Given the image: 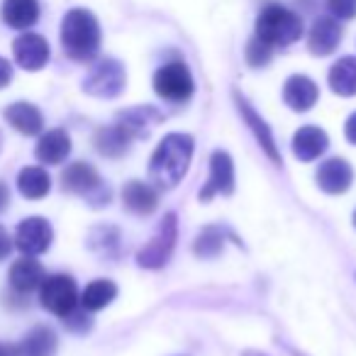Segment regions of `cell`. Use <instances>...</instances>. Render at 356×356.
Masks as SVG:
<instances>
[{"mask_svg": "<svg viewBox=\"0 0 356 356\" xmlns=\"http://www.w3.org/2000/svg\"><path fill=\"white\" fill-rule=\"evenodd\" d=\"M6 120L17 129V132L25 134V137H35V134H40L42 127H44V118H42L40 108L32 103H25V100L8 105Z\"/></svg>", "mask_w": 356, "mask_h": 356, "instance_id": "obj_20", "label": "cell"}, {"mask_svg": "<svg viewBox=\"0 0 356 356\" xmlns=\"http://www.w3.org/2000/svg\"><path fill=\"white\" fill-rule=\"evenodd\" d=\"M229 195L234 193V163H232V156L222 149L210 156V178L205 188L200 191V200H210L213 195Z\"/></svg>", "mask_w": 356, "mask_h": 356, "instance_id": "obj_10", "label": "cell"}, {"mask_svg": "<svg viewBox=\"0 0 356 356\" xmlns=\"http://www.w3.org/2000/svg\"><path fill=\"white\" fill-rule=\"evenodd\" d=\"M244 356H264V354H257V351H247Z\"/></svg>", "mask_w": 356, "mask_h": 356, "instance_id": "obj_36", "label": "cell"}, {"mask_svg": "<svg viewBox=\"0 0 356 356\" xmlns=\"http://www.w3.org/2000/svg\"><path fill=\"white\" fill-rule=\"evenodd\" d=\"M315 178H317V186H320L325 193L339 195L349 191L351 181H354V168H351L344 159L334 156V159H327L325 163H320Z\"/></svg>", "mask_w": 356, "mask_h": 356, "instance_id": "obj_12", "label": "cell"}, {"mask_svg": "<svg viewBox=\"0 0 356 356\" xmlns=\"http://www.w3.org/2000/svg\"><path fill=\"white\" fill-rule=\"evenodd\" d=\"M13 54H15V61L20 69L40 71L49 61V44H47V40L42 35L25 32V35H20L13 42Z\"/></svg>", "mask_w": 356, "mask_h": 356, "instance_id": "obj_11", "label": "cell"}, {"mask_svg": "<svg viewBox=\"0 0 356 356\" xmlns=\"http://www.w3.org/2000/svg\"><path fill=\"white\" fill-rule=\"evenodd\" d=\"M64 322L69 325V330H76V332H86L90 327L88 315H83V312H79V310H74L71 315H66Z\"/></svg>", "mask_w": 356, "mask_h": 356, "instance_id": "obj_31", "label": "cell"}, {"mask_svg": "<svg viewBox=\"0 0 356 356\" xmlns=\"http://www.w3.org/2000/svg\"><path fill=\"white\" fill-rule=\"evenodd\" d=\"M40 300L51 315L66 317L79 307L81 296L74 278L66 273H56V276L44 278V283L40 286Z\"/></svg>", "mask_w": 356, "mask_h": 356, "instance_id": "obj_5", "label": "cell"}, {"mask_svg": "<svg viewBox=\"0 0 356 356\" xmlns=\"http://www.w3.org/2000/svg\"><path fill=\"white\" fill-rule=\"evenodd\" d=\"M0 356H3V346H0Z\"/></svg>", "mask_w": 356, "mask_h": 356, "instance_id": "obj_38", "label": "cell"}, {"mask_svg": "<svg viewBox=\"0 0 356 356\" xmlns=\"http://www.w3.org/2000/svg\"><path fill=\"white\" fill-rule=\"evenodd\" d=\"M40 20L37 0H6L3 3V22L13 30H27Z\"/></svg>", "mask_w": 356, "mask_h": 356, "instance_id": "obj_22", "label": "cell"}, {"mask_svg": "<svg viewBox=\"0 0 356 356\" xmlns=\"http://www.w3.org/2000/svg\"><path fill=\"white\" fill-rule=\"evenodd\" d=\"M10 252H13V239H10V234H8V229L0 225V261L10 257Z\"/></svg>", "mask_w": 356, "mask_h": 356, "instance_id": "obj_32", "label": "cell"}, {"mask_svg": "<svg viewBox=\"0 0 356 356\" xmlns=\"http://www.w3.org/2000/svg\"><path fill=\"white\" fill-rule=\"evenodd\" d=\"M193 76H191L188 66L181 61H171V64L161 66L154 74V90L159 98L171 100V103H184L193 95Z\"/></svg>", "mask_w": 356, "mask_h": 356, "instance_id": "obj_7", "label": "cell"}, {"mask_svg": "<svg viewBox=\"0 0 356 356\" xmlns=\"http://www.w3.org/2000/svg\"><path fill=\"white\" fill-rule=\"evenodd\" d=\"M273 56V47L266 44L264 40H259L257 35L249 40L247 44V64L254 66V69H259V66H266L268 61H271Z\"/></svg>", "mask_w": 356, "mask_h": 356, "instance_id": "obj_29", "label": "cell"}, {"mask_svg": "<svg viewBox=\"0 0 356 356\" xmlns=\"http://www.w3.org/2000/svg\"><path fill=\"white\" fill-rule=\"evenodd\" d=\"M354 227H356V213H354Z\"/></svg>", "mask_w": 356, "mask_h": 356, "instance_id": "obj_37", "label": "cell"}, {"mask_svg": "<svg viewBox=\"0 0 356 356\" xmlns=\"http://www.w3.org/2000/svg\"><path fill=\"white\" fill-rule=\"evenodd\" d=\"M176 237H178V222L176 215L168 213L161 220V225L156 227L154 237L139 249L137 254V264L142 268H161L163 264L171 259V252L176 247Z\"/></svg>", "mask_w": 356, "mask_h": 356, "instance_id": "obj_6", "label": "cell"}, {"mask_svg": "<svg viewBox=\"0 0 356 356\" xmlns=\"http://www.w3.org/2000/svg\"><path fill=\"white\" fill-rule=\"evenodd\" d=\"M234 100H237L239 113H242L247 127L252 129V134H254V139L259 142V147L266 152V156L271 159V161L281 163V154H278V147H276V142H273V134H271V129H268V124L264 122V118L252 108V105H249L247 98H242V95L237 93V90H234Z\"/></svg>", "mask_w": 356, "mask_h": 356, "instance_id": "obj_13", "label": "cell"}, {"mask_svg": "<svg viewBox=\"0 0 356 356\" xmlns=\"http://www.w3.org/2000/svg\"><path fill=\"white\" fill-rule=\"evenodd\" d=\"M17 188L27 200H40L51 191V178L42 166H27L17 176Z\"/></svg>", "mask_w": 356, "mask_h": 356, "instance_id": "obj_24", "label": "cell"}, {"mask_svg": "<svg viewBox=\"0 0 356 356\" xmlns=\"http://www.w3.org/2000/svg\"><path fill=\"white\" fill-rule=\"evenodd\" d=\"M330 88L337 95H356V56H344L330 69Z\"/></svg>", "mask_w": 356, "mask_h": 356, "instance_id": "obj_25", "label": "cell"}, {"mask_svg": "<svg viewBox=\"0 0 356 356\" xmlns=\"http://www.w3.org/2000/svg\"><path fill=\"white\" fill-rule=\"evenodd\" d=\"M225 247V239H222V232L218 227H205L203 232L195 237V244H193V252L203 259H215Z\"/></svg>", "mask_w": 356, "mask_h": 356, "instance_id": "obj_28", "label": "cell"}, {"mask_svg": "<svg viewBox=\"0 0 356 356\" xmlns=\"http://www.w3.org/2000/svg\"><path fill=\"white\" fill-rule=\"evenodd\" d=\"M8 205H10V191H8L6 184H0V215L6 213Z\"/></svg>", "mask_w": 356, "mask_h": 356, "instance_id": "obj_35", "label": "cell"}, {"mask_svg": "<svg viewBox=\"0 0 356 356\" xmlns=\"http://www.w3.org/2000/svg\"><path fill=\"white\" fill-rule=\"evenodd\" d=\"M191 156H193V137L191 134L171 132L161 139L156 152L152 154L149 178L159 188H176L181 178L188 173Z\"/></svg>", "mask_w": 356, "mask_h": 356, "instance_id": "obj_1", "label": "cell"}, {"mask_svg": "<svg viewBox=\"0 0 356 356\" xmlns=\"http://www.w3.org/2000/svg\"><path fill=\"white\" fill-rule=\"evenodd\" d=\"M122 203L134 215H152L159 208V193L144 181H127L122 188Z\"/></svg>", "mask_w": 356, "mask_h": 356, "instance_id": "obj_19", "label": "cell"}, {"mask_svg": "<svg viewBox=\"0 0 356 356\" xmlns=\"http://www.w3.org/2000/svg\"><path fill=\"white\" fill-rule=\"evenodd\" d=\"M51 239H54V229H51L49 220L44 218H25L17 225L15 232V244L25 257H40L47 249L51 247Z\"/></svg>", "mask_w": 356, "mask_h": 356, "instance_id": "obj_9", "label": "cell"}, {"mask_svg": "<svg viewBox=\"0 0 356 356\" xmlns=\"http://www.w3.org/2000/svg\"><path fill=\"white\" fill-rule=\"evenodd\" d=\"M10 81H13V66L10 61H6L0 56V88H6Z\"/></svg>", "mask_w": 356, "mask_h": 356, "instance_id": "obj_33", "label": "cell"}, {"mask_svg": "<svg viewBox=\"0 0 356 356\" xmlns=\"http://www.w3.org/2000/svg\"><path fill=\"white\" fill-rule=\"evenodd\" d=\"M124 81H127V76H124L122 64L115 59H103L88 71L83 81V90L95 98H115L122 93Z\"/></svg>", "mask_w": 356, "mask_h": 356, "instance_id": "obj_8", "label": "cell"}, {"mask_svg": "<svg viewBox=\"0 0 356 356\" xmlns=\"http://www.w3.org/2000/svg\"><path fill=\"white\" fill-rule=\"evenodd\" d=\"M54 349H56V334L49 327H35L20 346V351L25 356H51Z\"/></svg>", "mask_w": 356, "mask_h": 356, "instance_id": "obj_27", "label": "cell"}, {"mask_svg": "<svg viewBox=\"0 0 356 356\" xmlns=\"http://www.w3.org/2000/svg\"><path fill=\"white\" fill-rule=\"evenodd\" d=\"M159 120H161V115L154 108H134V110L120 113L118 124L132 139H144V137H149V129H152L154 122H159Z\"/></svg>", "mask_w": 356, "mask_h": 356, "instance_id": "obj_23", "label": "cell"}, {"mask_svg": "<svg viewBox=\"0 0 356 356\" xmlns=\"http://www.w3.org/2000/svg\"><path fill=\"white\" fill-rule=\"evenodd\" d=\"M330 147V139H327V132L320 127H300L293 137V154H296L300 161H315Z\"/></svg>", "mask_w": 356, "mask_h": 356, "instance_id": "obj_18", "label": "cell"}, {"mask_svg": "<svg viewBox=\"0 0 356 356\" xmlns=\"http://www.w3.org/2000/svg\"><path fill=\"white\" fill-rule=\"evenodd\" d=\"M8 278H10V286L17 293H32L44 283L47 276H44V266L35 257H22L10 266Z\"/></svg>", "mask_w": 356, "mask_h": 356, "instance_id": "obj_17", "label": "cell"}, {"mask_svg": "<svg viewBox=\"0 0 356 356\" xmlns=\"http://www.w3.org/2000/svg\"><path fill=\"white\" fill-rule=\"evenodd\" d=\"M115 296H118V286L108 278H98V281L88 283L86 291L81 293V305L88 312H98L108 307L115 300Z\"/></svg>", "mask_w": 356, "mask_h": 356, "instance_id": "obj_26", "label": "cell"}, {"mask_svg": "<svg viewBox=\"0 0 356 356\" xmlns=\"http://www.w3.org/2000/svg\"><path fill=\"white\" fill-rule=\"evenodd\" d=\"M320 98V90H317L315 81L307 79V76H291L283 86V100L291 110L296 113H305Z\"/></svg>", "mask_w": 356, "mask_h": 356, "instance_id": "obj_15", "label": "cell"}, {"mask_svg": "<svg viewBox=\"0 0 356 356\" xmlns=\"http://www.w3.org/2000/svg\"><path fill=\"white\" fill-rule=\"evenodd\" d=\"M257 37L271 47H288L302 37V20L281 3H266L257 17Z\"/></svg>", "mask_w": 356, "mask_h": 356, "instance_id": "obj_3", "label": "cell"}, {"mask_svg": "<svg viewBox=\"0 0 356 356\" xmlns=\"http://www.w3.org/2000/svg\"><path fill=\"white\" fill-rule=\"evenodd\" d=\"M61 188L69 191V193L90 198L95 205H103L110 200V191L103 186L98 171L86 161H74L64 168V173H61Z\"/></svg>", "mask_w": 356, "mask_h": 356, "instance_id": "obj_4", "label": "cell"}, {"mask_svg": "<svg viewBox=\"0 0 356 356\" xmlns=\"http://www.w3.org/2000/svg\"><path fill=\"white\" fill-rule=\"evenodd\" d=\"M327 8H330L332 17H339V20L356 17V0H327Z\"/></svg>", "mask_w": 356, "mask_h": 356, "instance_id": "obj_30", "label": "cell"}, {"mask_svg": "<svg viewBox=\"0 0 356 356\" xmlns=\"http://www.w3.org/2000/svg\"><path fill=\"white\" fill-rule=\"evenodd\" d=\"M61 47L74 61H93L100 49V25L95 15L83 8H74L61 22Z\"/></svg>", "mask_w": 356, "mask_h": 356, "instance_id": "obj_2", "label": "cell"}, {"mask_svg": "<svg viewBox=\"0 0 356 356\" xmlns=\"http://www.w3.org/2000/svg\"><path fill=\"white\" fill-rule=\"evenodd\" d=\"M71 154V137L66 134V129H49L40 137L35 147V156L40 163L47 166H56Z\"/></svg>", "mask_w": 356, "mask_h": 356, "instance_id": "obj_16", "label": "cell"}, {"mask_svg": "<svg viewBox=\"0 0 356 356\" xmlns=\"http://www.w3.org/2000/svg\"><path fill=\"white\" fill-rule=\"evenodd\" d=\"M344 134L346 139H349L351 144H356V113L351 115L349 120H346V127H344Z\"/></svg>", "mask_w": 356, "mask_h": 356, "instance_id": "obj_34", "label": "cell"}, {"mask_svg": "<svg viewBox=\"0 0 356 356\" xmlns=\"http://www.w3.org/2000/svg\"><path fill=\"white\" fill-rule=\"evenodd\" d=\"M341 27L334 17H317L307 35V47L315 56H327L339 47Z\"/></svg>", "mask_w": 356, "mask_h": 356, "instance_id": "obj_14", "label": "cell"}, {"mask_svg": "<svg viewBox=\"0 0 356 356\" xmlns=\"http://www.w3.org/2000/svg\"><path fill=\"white\" fill-rule=\"evenodd\" d=\"M129 142H132V137H129L118 122L110 124V127H100L93 137V144H95V149H98V154H103V156H108V159H120L122 154H127Z\"/></svg>", "mask_w": 356, "mask_h": 356, "instance_id": "obj_21", "label": "cell"}]
</instances>
